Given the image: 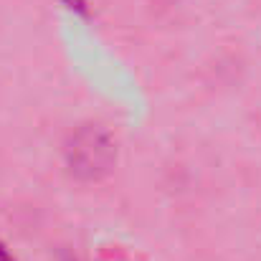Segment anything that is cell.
Segmentation results:
<instances>
[{"mask_svg":"<svg viewBox=\"0 0 261 261\" xmlns=\"http://www.w3.org/2000/svg\"><path fill=\"white\" fill-rule=\"evenodd\" d=\"M160 3H170V0H160Z\"/></svg>","mask_w":261,"mask_h":261,"instance_id":"2","label":"cell"},{"mask_svg":"<svg viewBox=\"0 0 261 261\" xmlns=\"http://www.w3.org/2000/svg\"><path fill=\"white\" fill-rule=\"evenodd\" d=\"M61 160L71 180L84 185L101 182L117 165V140L104 124H79L66 135Z\"/></svg>","mask_w":261,"mask_h":261,"instance_id":"1","label":"cell"}]
</instances>
